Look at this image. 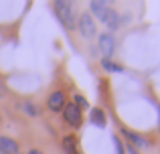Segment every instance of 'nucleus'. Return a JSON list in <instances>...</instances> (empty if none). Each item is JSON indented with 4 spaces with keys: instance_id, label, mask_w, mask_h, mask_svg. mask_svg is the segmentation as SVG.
Listing matches in <instances>:
<instances>
[{
    "instance_id": "2",
    "label": "nucleus",
    "mask_w": 160,
    "mask_h": 154,
    "mask_svg": "<svg viewBox=\"0 0 160 154\" xmlns=\"http://www.w3.org/2000/svg\"><path fill=\"white\" fill-rule=\"evenodd\" d=\"M63 118L69 124L71 128H79L81 126V110H79L75 103H65L63 107Z\"/></svg>"
},
{
    "instance_id": "6",
    "label": "nucleus",
    "mask_w": 160,
    "mask_h": 154,
    "mask_svg": "<svg viewBox=\"0 0 160 154\" xmlns=\"http://www.w3.org/2000/svg\"><path fill=\"white\" fill-rule=\"evenodd\" d=\"M65 107V95L63 91H53L49 95V110L51 112H61Z\"/></svg>"
},
{
    "instance_id": "4",
    "label": "nucleus",
    "mask_w": 160,
    "mask_h": 154,
    "mask_svg": "<svg viewBox=\"0 0 160 154\" xmlns=\"http://www.w3.org/2000/svg\"><path fill=\"white\" fill-rule=\"evenodd\" d=\"M99 49H102V53L106 57H112L113 55V51H116V41H113V37L109 35V32L99 35Z\"/></svg>"
},
{
    "instance_id": "13",
    "label": "nucleus",
    "mask_w": 160,
    "mask_h": 154,
    "mask_svg": "<svg viewBox=\"0 0 160 154\" xmlns=\"http://www.w3.org/2000/svg\"><path fill=\"white\" fill-rule=\"evenodd\" d=\"M20 107H22V112H24L27 116H32V118H35V116L39 114L37 106H35V103H31V102H22V103H20Z\"/></svg>"
},
{
    "instance_id": "17",
    "label": "nucleus",
    "mask_w": 160,
    "mask_h": 154,
    "mask_svg": "<svg viewBox=\"0 0 160 154\" xmlns=\"http://www.w3.org/2000/svg\"><path fill=\"white\" fill-rule=\"evenodd\" d=\"M126 152H128V154H140L134 146H130V144H126Z\"/></svg>"
},
{
    "instance_id": "11",
    "label": "nucleus",
    "mask_w": 160,
    "mask_h": 154,
    "mask_svg": "<svg viewBox=\"0 0 160 154\" xmlns=\"http://www.w3.org/2000/svg\"><path fill=\"white\" fill-rule=\"evenodd\" d=\"M63 150H65V154H77V150H75V138H73V136L63 138Z\"/></svg>"
},
{
    "instance_id": "8",
    "label": "nucleus",
    "mask_w": 160,
    "mask_h": 154,
    "mask_svg": "<svg viewBox=\"0 0 160 154\" xmlns=\"http://www.w3.org/2000/svg\"><path fill=\"white\" fill-rule=\"evenodd\" d=\"M16 152H18L16 140L8 138V136H0V154H16Z\"/></svg>"
},
{
    "instance_id": "12",
    "label": "nucleus",
    "mask_w": 160,
    "mask_h": 154,
    "mask_svg": "<svg viewBox=\"0 0 160 154\" xmlns=\"http://www.w3.org/2000/svg\"><path fill=\"white\" fill-rule=\"evenodd\" d=\"M102 67L103 69H106V71H109V73H122V71H124V69H122L120 67V65H116V63H112V61H109V59H102Z\"/></svg>"
},
{
    "instance_id": "18",
    "label": "nucleus",
    "mask_w": 160,
    "mask_h": 154,
    "mask_svg": "<svg viewBox=\"0 0 160 154\" xmlns=\"http://www.w3.org/2000/svg\"><path fill=\"white\" fill-rule=\"evenodd\" d=\"M28 154H43V152H41V150H31Z\"/></svg>"
},
{
    "instance_id": "1",
    "label": "nucleus",
    "mask_w": 160,
    "mask_h": 154,
    "mask_svg": "<svg viewBox=\"0 0 160 154\" xmlns=\"http://www.w3.org/2000/svg\"><path fill=\"white\" fill-rule=\"evenodd\" d=\"M55 8H57V16L67 28H77V22H75L73 10H71V2L67 0H57L55 2Z\"/></svg>"
},
{
    "instance_id": "9",
    "label": "nucleus",
    "mask_w": 160,
    "mask_h": 154,
    "mask_svg": "<svg viewBox=\"0 0 160 154\" xmlns=\"http://www.w3.org/2000/svg\"><path fill=\"white\" fill-rule=\"evenodd\" d=\"M103 22L108 24L109 31H118V28H120V16H118V12L113 10V8H109V12H108V16H106Z\"/></svg>"
},
{
    "instance_id": "19",
    "label": "nucleus",
    "mask_w": 160,
    "mask_h": 154,
    "mask_svg": "<svg viewBox=\"0 0 160 154\" xmlns=\"http://www.w3.org/2000/svg\"><path fill=\"white\" fill-rule=\"evenodd\" d=\"M158 116H160V107H158ZM158 128H160V124H158Z\"/></svg>"
},
{
    "instance_id": "5",
    "label": "nucleus",
    "mask_w": 160,
    "mask_h": 154,
    "mask_svg": "<svg viewBox=\"0 0 160 154\" xmlns=\"http://www.w3.org/2000/svg\"><path fill=\"white\" fill-rule=\"evenodd\" d=\"M122 136H124V138L128 140V144H130V146H134V148H144L146 146V140L142 138L140 134L128 130V128H122Z\"/></svg>"
},
{
    "instance_id": "7",
    "label": "nucleus",
    "mask_w": 160,
    "mask_h": 154,
    "mask_svg": "<svg viewBox=\"0 0 160 154\" xmlns=\"http://www.w3.org/2000/svg\"><path fill=\"white\" fill-rule=\"evenodd\" d=\"M89 8H91V12L95 14V18H99V20H106V16L109 12V4L102 2V0H93V2L89 4Z\"/></svg>"
},
{
    "instance_id": "14",
    "label": "nucleus",
    "mask_w": 160,
    "mask_h": 154,
    "mask_svg": "<svg viewBox=\"0 0 160 154\" xmlns=\"http://www.w3.org/2000/svg\"><path fill=\"white\" fill-rule=\"evenodd\" d=\"M73 99H75L73 103H75V106L79 107V110H85V107H89V103H87V99L83 97V95H79V93H77V95H75Z\"/></svg>"
},
{
    "instance_id": "10",
    "label": "nucleus",
    "mask_w": 160,
    "mask_h": 154,
    "mask_svg": "<svg viewBox=\"0 0 160 154\" xmlns=\"http://www.w3.org/2000/svg\"><path fill=\"white\" fill-rule=\"evenodd\" d=\"M91 122H93L98 128H106V116H103V112L99 110V107L91 110Z\"/></svg>"
},
{
    "instance_id": "20",
    "label": "nucleus",
    "mask_w": 160,
    "mask_h": 154,
    "mask_svg": "<svg viewBox=\"0 0 160 154\" xmlns=\"http://www.w3.org/2000/svg\"><path fill=\"white\" fill-rule=\"evenodd\" d=\"M16 154H20V152H16Z\"/></svg>"
},
{
    "instance_id": "3",
    "label": "nucleus",
    "mask_w": 160,
    "mask_h": 154,
    "mask_svg": "<svg viewBox=\"0 0 160 154\" xmlns=\"http://www.w3.org/2000/svg\"><path fill=\"white\" fill-rule=\"evenodd\" d=\"M77 28H79V32H81L83 37H87V39H91V37L95 35V22H93V18H91L89 14H81L79 16Z\"/></svg>"
},
{
    "instance_id": "15",
    "label": "nucleus",
    "mask_w": 160,
    "mask_h": 154,
    "mask_svg": "<svg viewBox=\"0 0 160 154\" xmlns=\"http://www.w3.org/2000/svg\"><path fill=\"white\" fill-rule=\"evenodd\" d=\"M113 144H116V152L118 154H124V148H122V142L118 138H113Z\"/></svg>"
},
{
    "instance_id": "16",
    "label": "nucleus",
    "mask_w": 160,
    "mask_h": 154,
    "mask_svg": "<svg viewBox=\"0 0 160 154\" xmlns=\"http://www.w3.org/2000/svg\"><path fill=\"white\" fill-rule=\"evenodd\" d=\"M6 95V85H4V81L0 79V97H4Z\"/></svg>"
}]
</instances>
